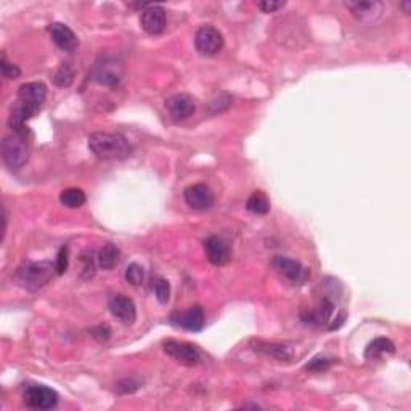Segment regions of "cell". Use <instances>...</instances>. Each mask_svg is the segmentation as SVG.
Wrapping results in <instances>:
<instances>
[{
  "label": "cell",
  "mask_w": 411,
  "mask_h": 411,
  "mask_svg": "<svg viewBox=\"0 0 411 411\" xmlns=\"http://www.w3.org/2000/svg\"><path fill=\"white\" fill-rule=\"evenodd\" d=\"M286 2H276V0H262V2H257V8L262 10L264 13H274L276 10H281L285 7Z\"/></svg>",
  "instance_id": "cell-31"
},
{
  "label": "cell",
  "mask_w": 411,
  "mask_h": 411,
  "mask_svg": "<svg viewBox=\"0 0 411 411\" xmlns=\"http://www.w3.org/2000/svg\"><path fill=\"white\" fill-rule=\"evenodd\" d=\"M246 209L256 216H267L270 212V200L264 192H254L246 202Z\"/></svg>",
  "instance_id": "cell-21"
},
{
  "label": "cell",
  "mask_w": 411,
  "mask_h": 411,
  "mask_svg": "<svg viewBox=\"0 0 411 411\" xmlns=\"http://www.w3.org/2000/svg\"><path fill=\"white\" fill-rule=\"evenodd\" d=\"M183 200L195 211H207L214 206L212 190L204 183L190 185L183 192Z\"/></svg>",
  "instance_id": "cell-11"
},
{
  "label": "cell",
  "mask_w": 411,
  "mask_h": 411,
  "mask_svg": "<svg viewBox=\"0 0 411 411\" xmlns=\"http://www.w3.org/2000/svg\"><path fill=\"white\" fill-rule=\"evenodd\" d=\"M45 98H47V85L44 82H26L18 89V98L16 102L25 103V105L31 106L40 111L44 106Z\"/></svg>",
  "instance_id": "cell-13"
},
{
  "label": "cell",
  "mask_w": 411,
  "mask_h": 411,
  "mask_svg": "<svg viewBox=\"0 0 411 411\" xmlns=\"http://www.w3.org/2000/svg\"><path fill=\"white\" fill-rule=\"evenodd\" d=\"M386 354H395V344L387 338H376L364 349V358L367 360H378L379 357Z\"/></svg>",
  "instance_id": "cell-20"
},
{
  "label": "cell",
  "mask_w": 411,
  "mask_h": 411,
  "mask_svg": "<svg viewBox=\"0 0 411 411\" xmlns=\"http://www.w3.org/2000/svg\"><path fill=\"white\" fill-rule=\"evenodd\" d=\"M271 267H274L278 274L288 278L293 285H302L310 276V271L304 267L299 260H294L286 256H275L271 259Z\"/></svg>",
  "instance_id": "cell-7"
},
{
  "label": "cell",
  "mask_w": 411,
  "mask_h": 411,
  "mask_svg": "<svg viewBox=\"0 0 411 411\" xmlns=\"http://www.w3.org/2000/svg\"><path fill=\"white\" fill-rule=\"evenodd\" d=\"M153 291L156 299L159 300V304H167L171 299V285L169 281L164 280V278H156L154 285H153Z\"/></svg>",
  "instance_id": "cell-24"
},
{
  "label": "cell",
  "mask_w": 411,
  "mask_h": 411,
  "mask_svg": "<svg viewBox=\"0 0 411 411\" xmlns=\"http://www.w3.org/2000/svg\"><path fill=\"white\" fill-rule=\"evenodd\" d=\"M49 34L56 47L63 51L71 54V51H74L79 47L78 36L74 34L71 27L63 25V23H51V25L49 26Z\"/></svg>",
  "instance_id": "cell-14"
},
{
  "label": "cell",
  "mask_w": 411,
  "mask_h": 411,
  "mask_svg": "<svg viewBox=\"0 0 411 411\" xmlns=\"http://www.w3.org/2000/svg\"><path fill=\"white\" fill-rule=\"evenodd\" d=\"M400 7L403 8L405 13H410V10H411V2H408V0H407V2H403V4L400 5Z\"/></svg>",
  "instance_id": "cell-33"
},
{
  "label": "cell",
  "mask_w": 411,
  "mask_h": 411,
  "mask_svg": "<svg viewBox=\"0 0 411 411\" xmlns=\"http://www.w3.org/2000/svg\"><path fill=\"white\" fill-rule=\"evenodd\" d=\"M31 147L27 134L13 132L2 140V159L10 171H20L29 161Z\"/></svg>",
  "instance_id": "cell-3"
},
{
  "label": "cell",
  "mask_w": 411,
  "mask_h": 411,
  "mask_svg": "<svg viewBox=\"0 0 411 411\" xmlns=\"http://www.w3.org/2000/svg\"><path fill=\"white\" fill-rule=\"evenodd\" d=\"M123 74L124 69L119 61L113 60V58H103L92 71V80L105 87H116L123 79Z\"/></svg>",
  "instance_id": "cell-6"
},
{
  "label": "cell",
  "mask_w": 411,
  "mask_h": 411,
  "mask_svg": "<svg viewBox=\"0 0 411 411\" xmlns=\"http://www.w3.org/2000/svg\"><path fill=\"white\" fill-rule=\"evenodd\" d=\"M108 309L116 320L125 326L134 325L137 320V309L134 300L124 296V294H113L108 299Z\"/></svg>",
  "instance_id": "cell-10"
},
{
  "label": "cell",
  "mask_w": 411,
  "mask_h": 411,
  "mask_svg": "<svg viewBox=\"0 0 411 411\" xmlns=\"http://www.w3.org/2000/svg\"><path fill=\"white\" fill-rule=\"evenodd\" d=\"M163 349L167 355L185 367H198L202 362L201 350L195 344L169 339L163 344Z\"/></svg>",
  "instance_id": "cell-4"
},
{
  "label": "cell",
  "mask_w": 411,
  "mask_h": 411,
  "mask_svg": "<svg viewBox=\"0 0 411 411\" xmlns=\"http://www.w3.org/2000/svg\"><path fill=\"white\" fill-rule=\"evenodd\" d=\"M23 398L26 407L32 410H51L58 405V393L47 386L27 387Z\"/></svg>",
  "instance_id": "cell-8"
},
{
  "label": "cell",
  "mask_w": 411,
  "mask_h": 411,
  "mask_svg": "<svg viewBox=\"0 0 411 411\" xmlns=\"http://www.w3.org/2000/svg\"><path fill=\"white\" fill-rule=\"evenodd\" d=\"M0 68H2V76L5 79H16V78L21 76V69L16 65H11V63H8L5 55L2 56V65H0Z\"/></svg>",
  "instance_id": "cell-29"
},
{
  "label": "cell",
  "mask_w": 411,
  "mask_h": 411,
  "mask_svg": "<svg viewBox=\"0 0 411 411\" xmlns=\"http://www.w3.org/2000/svg\"><path fill=\"white\" fill-rule=\"evenodd\" d=\"M60 202L68 209H78L85 204V193L80 188H66L60 193Z\"/></svg>",
  "instance_id": "cell-22"
},
{
  "label": "cell",
  "mask_w": 411,
  "mask_h": 411,
  "mask_svg": "<svg viewBox=\"0 0 411 411\" xmlns=\"http://www.w3.org/2000/svg\"><path fill=\"white\" fill-rule=\"evenodd\" d=\"M195 47L202 56H214L223 49V36L211 25H202L195 34Z\"/></svg>",
  "instance_id": "cell-5"
},
{
  "label": "cell",
  "mask_w": 411,
  "mask_h": 411,
  "mask_svg": "<svg viewBox=\"0 0 411 411\" xmlns=\"http://www.w3.org/2000/svg\"><path fill=\"white\" fill-rule=\"evenodd\" d=\"M204 252L207 260L212 265H217V267H223L230 262V247L227 241L220 238V236L214 235L204 241Z\"/></svg>",
  "instance_id": "cell-16"
},
{
  "label": "cell",
  "mask_w": 411,
  "mask_h": 411,
  "mask_svg": "<svg viewBox=\"0 0 411 411\" xmlns=\"http://www.w3.org/2000/svg\"><path fill=\"white\" fill-rule=\"evenodd\" d=\"M80 260H82V276L85 278V280H90V278L95 275V260H97L95 252L85 251L82 256H80Z\"/></svg>",
  "instance_id": "cell-26"
},
{
  "label": "cell",
  "mask_w": 411,
  "mask_h": 411,
  "mask_svg": "<svg viewBox=\"0 0 411 411\" xmlns=\"http://www.w3.org/2000/svg\"><path fill=\"white\" fill-rule=\"evenodd\" d=\"M54 274H56L55 264L49 262V260H42V262H26L16 271V281L20 283L21 288L27 289V291H37V289L47 285Z\"/></svg>",
  "instance_id": "cell-2"
},
{
  "label": "cell",
  "mask_w": 411,
  "mask_h": 411,
  "mask_svg": "<svg viewBox=\"0 0 411 411\" xmlns=\"http://www.w3.org/2000/svg\"><path fill=\"white\" fill-rule=\"evenodd\" d=\"M90 334L94 336L97 341H100V343H105V341L109 339V334H111V329L108 326H97L94 329H90Z\"/></svg>",
  "instance_id": "cell-32"
},
{
  "label": "cell",
  "mask_w": 411,
  "mask_h": 411,
  "mask_svg": "<svg viewBox=\"0 0 411 411\" xmlns=\"http://www.w3.org/2000/svg\"><path fill=\"white\" fill-rule=\"evenodd\" d=\"M125 280L127 283H130L132 286H140L143 285V280H145V270L140 264H130L129 267L125 270Z\"/></svg>",
  "instance_id": "cell-25"
},
{
  "label": "cell",
  "mask_w": 411,
  "mask_h": 411,
  "mask_svg": "<svg viewBox=\"0 0 411 411\" xmlns=\"http://www.w3.org/2000/svg\"><path fill=\"white\" fill-rule=\"evenodd\" d=\"M121 260L119 247L113 243H106L97 254V264L103 270H113Z\"/></svg>",
  "instance_id": "cell-19"
},
{
  "label": "cell",
  "mask_w": 411,
  "mask_h": 411,
  "mask_svg": "<svg viewBox=\"0 0 411 411\" xmlns=\"http://www.w3.org/2000/svg\"><path fill=\"white\" fill-rule=\"evenodd\" d=\"M171 325L182 328L185 331L200 333L204 328V310L200 305H193L187 310L182 312H173L169 318Z\"/></svg>",
  "instance_id": "cell-9"
},
{
  "label": "cell",
  "mask_w": 411,
  "mask_h": 411,
  "mask_svg": "<svg viewBox=\"0 0 411 411\" xmlns=\"http://www.w3.org/2000/svg\"><path fill=\"white\" fill-rule=\"evenodd\" d=\"M142 29L149 36H159L166 27V10L161 5L152 4L140 15Z\"/></svg>",
  "instance_id": "cell-12"
},
{
  "label": "cell",
  "mask_w": 411,
  "mask_h": 411,
  "mask_svg": "<svg viewBox=\"0 0 411 411\" xmlns=\"http://www.w3.org/2000/svg\"><path fill=\"white\" fill-rule=\"evenodd\" d=\"M137 389H140V383L135 379H123V381H119L118 384H116V391H118L119 393H132V392H135Z\"/></svg>",
  "instance_id": "cell-30"
},
{
  "label": "cell",
  "mask_w": 411,
  "mask_h": 411,
  "mask_svg": "<svg viewBox=\"0 0 411 411\" xmlns=\"http://www.w3.org/2000/svg\"><path fill=\"white\" fill-rule=\"evenodd\" d=\"M329 364L331 362L328 360L325 357H315L314 360H310V363L305 364V369L307 372H314V373H321V372H326L329 368Z\"/></svg>",
  "instance_id": "cell-27"
},
{
  "label": "cell",
  "mask_w": 411,
  "mask_h": 411,
  "mask_svg": "<svg viewBox=\"0 0 411 411\" xmlns=\"http://www.w3.org/2000/svg\"><path fill=\"white\" fill-rule=\"evenodd\" d=\"M89 149L100 159H127L132 156V145L124 135L94 132L89 135Z\"/></svg>",
  "instance_id": "cell-1"
},
{
  "label": "cell",
  "mask_w": 411,
  "mask_h": 411,
  "mask_svg": "<svg viewBox=\"0 0 411 411\" xmlns=\"http://www.w3.org/2000/svg\"><path fill=\"white\" fill-rule=\"evenodd\" d=\"M69 252H68V246H63L60 251H58V256L55 260V270L56 275H63L68 270V260H69Z\"/></svg>",
  "instance_id": "cell-28"
},
{
  "label": "cell",
  "mask_w": 411,
  "mask_h": 411,
  "mask_svg": "<svg viewBox=\"0 0 411 411\" xmlns=\"http://www.w3.org/2000/svg\"><path fill=\"white\" fill-rule=\"evenodd\" d=\"M252 350L259 352V354L275 358L278 362H289L294 357V352L289 345L280 343H269V341L262 339H252L251 341Z\"/></svg>",
  "instance_id": "cell-17"
},
{
  "label": "cell",
  "mask_w": 411,
  "mask_h": 411,
  "mask_svg": "<svg viewBox=\"0 0 411 411\" xmlns=\"http://www.w3.org/2000/svg\"><path fill=\"white\" fill-rule=\"evenodd\" d=\"M166 109L172 119L185 121L196 111L195 100L187 94H177L166 100Z\"/></svg>",
  "instance_id": "cell-15"
},
{
  "label": "cell",
  "mask_w": 411,
  "mask_h": 411,
  "mask_svg": "<svg viewBox=\"0 0 411 411\" xmlns=\"http://www.w3.org/2000/svg\"><path fill=\"white\" fill-rule=\"evenodd\" d=\"M74 78H76V73H74L71 65L63 63V65L56 69V73L54 76V82L55 85L61 87V89H66V87H69L74 82Z\"/></svg>",
  "instance_id": "cell-23"
},
{
  "label": "cell",
  "mask_w": 411,
  "mask_h": 411,
  "mask_svg": "<svg viewBox=\"0 0 411 411\" xmlns=\"http://www.w3.org/2000/svg\"><path fill=\"white\" fill-rule=\"evenodd\" d=\"M345 7L350 10L352 16H355L360 21H373L383 13V4L376 0H354V2H345Z\"/></svg>",
  "instance_id": "cell-18"
}]
</instances>
